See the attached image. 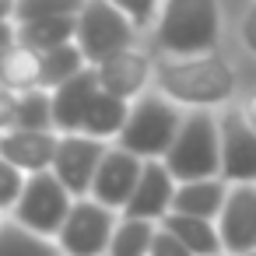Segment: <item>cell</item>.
Listing matches in <instances>:
<instances>
[{"label":"cell","mask_w":256,"mask_h":256,"mask_svg":"<svg viewBox=\"0 0 256 256\" xmlns=\"http://www.w3.org/2000/svg\"><path fill=\"white\" fill-rule=\"evenodd\" d=\"M148 256H196L172 228H154V238H151V252Z\"/></svg>","instance_id":"4316f807"},{"label":"cell","mask_w":256,"mask_h":256,"mask_svg":"<svg viewBox=\"0 0 256 256\" xmlns=\"http://www.w3.org/2000/svg\"><path fill=\"white\" fill-rule=\"evenodd\" d=\"M154 84L162 95H168L179 106H221L235 92L232 67L214 53H193V56H172L154 67Z\"/></svg>","instance_id":"6da1fadb"},{"label":"cell","mask_w":256,"mask_h":256,"mask_svg":"<svg viewBox=\"0 0 256 256\" xmlns=\"http://www.w3.org/2000/svg\"><path fill=\"white\" fill-rule=\"evenodd\" d=\"M14 25H18V39L36 46L39 53L78 39V14H50V18H32V22H14Z\"/></svg>","instance_id":"ffe728a7"},{"label":"cell","mask_w":256,"mask_h":256,"mask_svg":"<svg viewBox=\"0 0 256 256\" xmlns=\"http://www.w3.org/2000/svg\"><path fill=\"white\" fill-rule=\"evenodd\" d=\"M134 32L137 25L112 0H84V8L78 11V46L84 50L88 64H98L120 50H130Z\"/></svg>","instance_id":"8992f818"},{"label":"cell","mask_w":256,"mask_h":256,"mask_svg":"<svg viewBox=\"0 0 256 256\" xmlns=\"http://www.w3.org/2000/svg\"><path fill=\"white\" fill-rule=\"evenodd\" d=\"M228 196V179L224 176H204V179H182L176 182L172 210L182 214H200V218H218Z\"/></svg>","instance_id":"2e32d148"},{"label":"cell","mask_w":256,"mask_h":256,"mask_svg":"<svg viewBox=\"0 0 256 256\" xmlns=\"http://www.w3.org/2000/svg\"><path fill=\"white\" fill-rule=\"evenodd\" d=\"M95 70H98V84L106 88V92H112V95H123V98H137V95H144V88H148V81H151V74H154V67H151V60H148V53H140V50H120V53H112V56H106V60H98L95 64Z\"/></svg>","instance_id":"4fadbf2b"},{"label":"cell","mask_w":256,"mask_h":256,"mask_svg":"<svg viewBox=\"0 0 256 256\" xmlns=\"http://www.w3.org/2000/svg\"><path fill=\"white\" fill-rule=\"evenodd\" d=\"M18 39V25H11V22H0V50L4 46H11Z\"/></svg>","instance_id":"4dcf8cb0"},{"label":"cell","mask_w":256,"mask_h":256,"mask_svg":"<svg viewBox=\"0 0 256 256\" xmlns=\"http://www.w3.org/2000/svg\"><path fill=\"white\" fill-rule=\"evenodd\" d=\"M176 176L168 172V165L162 158H144V172L123 207L126 218H165L172 210V196H176Z\"/></svg>","instance_id":"7c38bea8"},{"label":"cell","mask_w":256,"mask_h":256,"mask_svg":"<svg viewBox=\"0 0 256 256\" xmlns=\"http://www.w3.org/2000/svg\"><path fill=\"white\" fill-rule=\"evenodd\" d=\"M179 102H172L168 95H137V102L130 106V116L120 130V148L140 154V158H165V151L172 148L176 134H179Z\"/></svg>","instance_id":"277c9868"},{"label":"cell","mask_w":256,"mask_h":256,"mask_svg":"<svg viewBox=\"0 0 256 256\" xmlns=\"http://www.w3.org/2000/svg\"><path fill=\"white\" fill-rule=\"evenodd\" d=\"M84 67H88V56L78 46V39L64 42L56 50H46L42 53V88H56L64 81H70L74 74H81Z\"/></svg>","instance_id":"7402d4cb"},{"label":"cell","mask_w":256,"mask_h":256,"mask_svg":"<svg viewBox=\"0 0 256 256\" xmlns=\"http://www.w3.org/2000/svg\"><path fill=\"white\" fill-rule=\"evenodd\" d=\"M18 126V92L0 88V134Z\"/></svg>","instance_id":"f1b7e54d"},{"label":"cell","mask_w":256,"mask_h":256,"mask_svg":"<svg viewBox=\"0 0 256 256\" xmlns=\"http://www.w3.org/2000/svg\"><path fill=\"white\" fill-rule=\"evenodd\" d=\"M238 39L249 53H256V0H252V8L242 14V25H238Z\"/></svg>","instance_id":"f546056e"},{"label":"cell","mask_w":256,"mask_h":256,"mask_svg":"<svg viewBox=\"0 0 256 256\" xmlns=\"http://www.w3.org/2000/svg\"><path fill=\"white\" fill-rule=\"evenodd\" d=\"M242 112H246V120H249V123L256 126V95H249V98H246V106H242Z\"/></svg>","instance_id":"1f68e13d"},{"label":"cell","mask_w":256,"mask_h":256,"mask_svg":"<svg viewBox=\"0 0 256 256\" xmlns=\"http://www.w3.org/2000/svg\"><path fill=\"white\" fill-rule=\"evenodd\" d=\"M126 116H130V98H123V95H112V92L98 88V92H95V98H92V106H88V112H84L81 130H84V134H92V137L109 140V137H120V130H123V123H126Z\"/></svg>","instance_id":"d6986e66"},{"label":"cell","mask_w":256,"mask_h":256,"mask_svg":"<svg viewBox=\"0 0 256 256\" xmlns=\"http://www.w3.org/2000/svg\"><path fill=\"white\" fill-rule=\"evenodd\" d=\"M218 0H165L158 18V46L172 56L210 53L218 46Z\"/></svg>","instance_id":"3957f363"},{"label":"cell","mask_w":256,"mask_h":256,"mask_svg":"<svg viewBox=\"0 0 256 256\" xmlns=\"http://www.w3.org/2000/svg\"><path fill=\"white\" fill-rule=\"evenodd\" d=\"M168 165V172L182 182V179H204V176H221V130H218V116L204 106L190 109V116H182L179 134L172 140V148L162 158Z\"/></svg>","instance_id":"7a4b0ae2"},{"label":"cell","mask_w":256,"mask_h":256,"mask_svg":"<svg viewBox=\"0 0 256 256\" xmlns=\"http://www.w3.org/2000/svg\"><path fill=\"white\" fill-rule=\"evenodd\" d=\"M42 84V53L22 39H14L11 46L0 50V88L11 92H25Z\"/></svg>","instance_id":"e0dca14e"},{"label":"cell","mask_w":256,"mask_h":256,"mask_svg":"<svg viewBox=\"0 0 256 256\" xmlns=\"http://www.w3.org/2000/svg\"><path fill=\"white\" fill-rule=\"evenodd\" d=\"M18 126H28V130H56V123H53V95H46L42 84L18 92Z\"/></svg>","instance_id":"cb8c5ba5"},{"label":"cell","mask_w":256,"mask_h":256,"mask_svg":"<svg viewBox=\"0 0 256 256\" xmlns=\"http://www.w3.org/2000/svg\"><path fill=\"white\" fill-rule=\"evenodd\" d=\"M112 4L120 11H126L137 28H148L154 22V14H158V0H112Z\"/></svg>","instance_id":"83f0119b"},{"label":"cell","mask_w":256,"mask_h":256,"mask_svg":"<svg viewBox=\"0 0 256 256\" xmlns=\"http://www.w3.org/2000/svg\"><path fill=\"white\" fill-rule=\"evenodd\" d=\"M102 154H106V140L102 137H92L84 130L64 134L60 144H56V154H53V172L64 179V186L74 196H88Z\"/></svg>","instance_id":"ba28073f"},{"label":"cell","mask_w":256,"mask_h":256,"mask_svg":"<svg viewBox=\"0 0 256 256\" xmlns=\"http://www.w3.org/2000/svg\"><path fill=\"white\" fill-rule=\"evenodd\" d=\"M98 88H102V84H98V70H95V64L84 67L81 74H74L70 81H64V84L53 88V123H56L60 134H74V130H81L84 112H88V106H92V98H95Z\"/></svg>","instance_id":"5bb4252c"},{"label":"cell","mask_w":256,"mask_h":256,"mask_svg":"<svg viewBox=\"0 0 256 256\" xmlns=\"http://www.w3.org/2000/svg\"><path fill=\"white\" fill-rule=\"evenodd\" d=\"M84 0H14V22L50 18V14H78Z\"/></svg>","instance_id":"d4e9b609"},{"label":"cell","mask_w":256,"mask_h":256,"mask_svg":"<svg viewBox=\"0 0 256 256\" xmlns=\"http://www.w3.org/2000/svg\"><path fill=\"white\" fill-rule=\"evenodd\" d=\"M221 130V176L228 182H256V126L242 109H224L218 116Z\"/></svg>","instance_id":"9c48e42d"},{"label":"cell","mask_w":256,"mask_h":256,"mask_svg":"<svg viewBox=\"0 0 256 256\" xmlns=\"http://www.w3.org/2000/svg\"><path fill=\"white\" fill-rule=\"evenodd\" d=\"M70 207H74V193L64 186V179L53 168H39V172H28L25 190H22L18 204L11 207V214H14V221L28 224L39 235H56L64 228Z\"/></svg>","instance_id":"5b68a950"},{"label":"cell","mask_w":256,"mask_h":256,"mask_svg":"<svg viewBox=\"0 0 256 256\" xmlns=\"http://www.w3.org/2000/svg\"><path fill=\"white\" fill-rule=\"evenodd\" d=\"M218 232L224 252L232 256L256 249V182H232L218 214Z\"/></svg>","instance_id":"30bf717a"},{"label":"cell","mask_w":256,"mask_h":256,"mask_svg":"<svg viewBox=\"0 0 256 256\" xmlns=\"http://www.w3.org/2000/svg\"><path fill=\"white\" fill-rule=\"evenodd\" d=\"M116 207L95 200V196H74V207L56 232V242L67 256H106L112 232H116Z\"/></svg>","instance_id":"52a82bcc"},{"label":"cell","mask_w":256,"mask_h":256,"mask_svg":"<svg viewBox=\"0 0 256 256\" xmlns=\"http://www.w3.org/2000/svg\"><path fill=\"white\" fill-rule=\"evenodd\" d=\"M151 238H154L151 218H126L123 214V221H116V232H112L106 256H148Z\"/></svg>","instance_id":"603a6c76"},{"label":"cell","mask_w":256,"mask_h":256,"mask_svg":"<svg viewBox=\"0 0 256 256\" xmlns=\"http://www.w3.org/2000/svg\"><path fill=\"white\" fill-rule=\"evenodd\" d=\"M25 179H28V176H22V168H18L11 158L0 154V210L18 204V196H22V190H25Z\"/></svg>","instance_id":"484cf974"},{"label":"cell","mask_w":256,"mask_h":256,"mask_svg":"<svg viewBox=\"0 0 256 256\" xmlns=\"http://www.w3.org/2000/svg\"><path fill=\"white\" fill-rule=\"evenodd\" d=\"M165 228H172L196 256H221V232L214 224V218H200V214H182V210H168L162 218Z\"/></svg>","instance_id":"ac0fdd59"},{"label":"cell","mask_w":256,"mask_h":256,"mask_svg":"<svg viewBox=\"0 0 256 256\" xmlns=\"http://www.w3.org/2000/svg\"><path fill=\"white\" fill-rule=\"evenodd\" d=\"M238 256H256V249H246V252H238Z\"/></svg>","instance_id":"836d02e7"},{"label":"cell","mask_w":256,"mask_h":256,"mask_svg":"<svg viewBox=\"0 0 256 256\" xmlns=\"http://www.w3.org/2000/svg\"><path fill=\"white\" fill-rule=\"evenodd\" d=\"M14 18V0H0V22H11Z\"/></svg>","instance_id":"d6a6232c"},{"label":"cell","mask_w":256,"mask_h":256,"mask_svg":"<svg viewBox=\"0 0 256 256\" xmlns=\"http://www.w3.org/2000/svg\"><path fill=\"white\" fill-rule=\"evenodd\" d=\"M140 172H144V158L140 154H134V151H126L120 144L106 148V154L98 162V172L92 179V196L123 210L130 193H134V186H137V179H140Z\"/></svg>","instance_id":"8fae6325"},{"label":"cell","mask_w":256,"mask_h":256,"mask_svg":"<svg viewBox=\"0 0 256 256\" xmlns=\"http://www.w3.org/2000/svg\"><path fill=\"white\" fill-rule=\"evenodd\" d=\"M60 137L53 130H28V126H11L0 134V154L11 158L22 172H39V168H53V154H56Z\"/></svg>","instance_id":"9a60e30c"},{"label":"cell","mask_w":256,"mask_h":256,"mask_svg":"<svg viewBox=\"0 0 256 256\" xmlns=\"http://www.w3.org/2000/svg\"><path fill=\"white\" fill-rule=\"evenodd\" d=\"M60 242L50 235L32 232L22 221H4L0 224V256H60Z\"/></svg>","instance_id":"44dd1931"}]
</instances>
